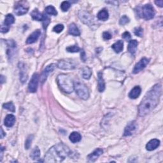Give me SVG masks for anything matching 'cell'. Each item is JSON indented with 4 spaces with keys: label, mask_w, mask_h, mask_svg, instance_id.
Listing matches in <instances>:
<instances>
[{
    "label": "cell",
    "mask_w": 163,
    "mask_h": 163,
    "mask_svg": "<svg viewBox=\"0 0 163 163\" xmlns=\"http://www.w3.org/2000/svg\"><path fill=\"white\" fill-rule=\"evenodd\" d=\"M161 92L162 87L159 84H155L147 92L138 106V114L140 117L145 116L158 105Z\"/></svg>",
    "instance_id": "1"
},
{
    "label": "cell",
    "mask_w": 163,
    "mask_h": 163,
    "mask_svg": "<svg viewBox=\"0 0 163 163\" xmlns=\"http://www.w3.org/2000/svg\"><path fill=\"white\" fill-rule=\"evenodd\" d=\"M71 151L63 143H59L52 147L45 155L46 162H61L71 154Z\"/></svg>",
    "instance_id": "2"
},
{
    "label": "cell",
    "mask_w": 163,
    "mask_h": 163,
    "mask_svg": "<svg viewBox=\"0 0 163 163\" xmlns=\"http://www.w3.org/2000/svg\"><path fill=\"white\" fill-rule=\"evenodd\" d=\"M57 82L60 89L65 93L70 94L74 90V82L68 75H59L57 78Z\"/></svg>",
    "instance_id": "3"
},
{
    "label": "cell",
    "mask_w": 163,
    "mask_h": 163,
    "mask_svg": "<svg viewBox=\"0 0 163 163\" xmlns=\"http://www.w3.org/2000/svg\"><path fill=\"white\" fill-rule=\"evenodd\" d=\"M74 89L75 90L78 96L82 99L86 100L89 97V92L87 86L80 81L74 82Z\"/></svg>",
    "instance_id": "4"
},
{
    "label": "cell",
    "mask_w": 163,
    "mask_h": 163,
    "mask_svg": "<svg viewBox=\"0 0 163 163\" xmlns=\"http://www.w3.org/2000/svg\"><path fill=\"white\" fill-rule=\"evenodd\" d=\"M138 15L145 20H151L154 17L155 12L151 4L145 5L140 10H138Z\"/></svg>",
    "instance_id": "5"
},
{
    "label": "cell",
    "mask_w": 163,
    "mask_h": 163,
    "mask_svg": "<svg viewBox=\"0 0 163 163\" xmlns=\"http://www.w3.org/2000/svg\"><path fill=\"white\" fill-rule=\"evenodd\" d=\"M6 45H7V49H6V54L9 57V61H12L15 57L17 52V44L12 40H9L6 41Z\"/></svg>",
    "instance_id": "6"
},
{
    "label": "cell",
    "mask_w": 163,
    "mask_h": 163,
    "mask_svg": "<svg viewBox=\"0 0 163 163\" xmlns=\"http://www.w3.org/2000/svg\"><path fill=\"white\" fill-rule=\"evenodd\" d=\"M57 66L61 70H70L74 69L75 68V64L70 59H62L58 61Z\"/></svg>",
    "instance_id": "7"
},
{
    "label": "cell",
    "mask_w": 163,
    "mask_h": 163,
    "mask_svg": "<svg viewBox=\"0 0 163 163\" xmlns=\"http://www.w3.org/2000/svg\"><path fill=\"white\" fill-rule=\"evenodd\" d=\"M15 18L12 14H7L5 17V19L3 24L1 26V32L3 33H7L9 29L10 26L14 23Z\"/></svg>",
    "instance_id": "8"
},
{
    "label": "cell",
    "mask_w": 163,
    "mask_h": 163,
    "mask_svg": "<svg viewBox=\"0 0 163 163\" xmlns=\"http://www.w3.org/2000/svg\"><path fill=\"white\" fill-rule=\"evenodd\" d=\"M39 82V75L38 73L33 74L28 85V90L30 92H36Z\"/></svg>",
    "instance_id": "9"
},
{
    "label": "cell",
    "mask_w": 163,
    "mask_h": 163,
    "mask_svg": "<svg viewBox=\"0 0 163 163\" xmlns=\"http://www.w3.org/2000/svg\"><path fill=\"white\" fill-rule=\"evenodd\" d=\"M150 62V59L144 57L142 58L138 63L136 64V65L134 67V69L133 70V73L134 74H137L141 71V70H144L145 68L147 66V64Z\"/></svg>",
    "instance_id": "10"
},
{
    "label": "cell",
    "mask_w": 163,
    "mask_h": 163,
    "mask_svg": "<svg viewBox=\"0 0 163 163\" xmlns=\"http://www.w3.org/2000/svg\"><path fill=\"white\" fill-rule=\"evenodd\" d=\"M78 16L81 20V21H82L84 24H87L88 26H91L92 25L93 23V18L89 14V13H87L84 11L80 12Z\"/></svg>",
    "instance_id": "11"
},
{
    "label": "cell",
    "mask_w": 163,
    "mask_h": 163,
    "mask_svg": "<svg viewBox=\"0 0 163 163\" xmlns=\"http://www.w3.org/2000/svg\"><path fill=\"white\" fill-rule=\"evenodd\" d=\"M55 68H56V64H49L43 70V71H42V74H41V77H40L41 83L43 84L45 82L47 77H48L49 75L50 74V73L54 71V70L55 69Z\"/></svg>",
    "instance_id": "12"
},
{
    "label": "cell",
    "mask_w": 163,
    "mask_h": 163,
    "mask_svg": "<svg viewBox=\"0 0 163 163\" xmlns=\"http://www.w3.org/2000/svg\"><path fill=\"white\" fill-rule=\"evenodd\" d=\"M19 68L20 70V80L23 84H24L27 81L28 78V71H27L26 64L23 63H19Z\"/></svg>",
    "instance_id": "13"
},
{
    "label": "cell",
    "mask_w": 163,
    "mask_h": 163,
    "mask_svg": "<svg viewBox=\"0 0 163 163\" xmlns=\"http://www.w3.org/2000/svg\"><path fill=\"white\" fill-rule=\"evenodd\" d=\"M137 127H138L137 124L135 121L130 122V123L127 124V126L125 128L124 133V137H129V136L132 135L133 133L137 130Z\"/></svg>",
    "instance_id": "14"
},
{
    "label": "cell",
    "mask_w": 163,
    "mask_h": 163,
    "mask_svg": "<svg viewBox=\"0 0 163 163\" xmlns=\"http://www.w3.org/2000/svg\"><path fill=\"white\" fill-rule=\"evenodd\" d=\"M103 153V151L101 148H97L91 154L87 156V161L90 162H93Z\"/></svg>",
    "instance_id": "15"
},
{
    "label": "cell",
    "mask_w": 163,
    "mask_h": 163,
    "mask_svg": "<svg viewBox=\"0 0 163 163\" xmlns=\"http://www.w3.org/2000/svg\"><path fill=\"white\" fill-rule=\"evenodd\" d=\"M41 35V31L39 29H37L36 31L32 33L31 35L29 36V37L26 40V43L27 44H32L35 43L38 39L39 38L40 36Z\"/></svg>",
    "instance_id": "16"
},
{
    "label": "cell",
    "mask_w": 163,
    "mask_h": 163,
    "mask_svg": "<svg viewBox=\"0 0 163 163\" xmlns=\"http://www.w3.org/2000/svg\"><path fill=\"white\" fill-rule=\"evenodd\" d=\"M160 145V141L158 139H152L146 145V149L148 151H152L157 148Z\"/></svg>",
    "instance_id": "17"
},
{
    "label": "cell",
    "mask_w": 163,
    "mask_h": 163,
    "mask_svg": "<svg viewBox=\"0 0 163 163\" xmlns=\"http://www.w3.org/2000/svg\"><path fill=\"white\" fill-rule=\"evenodd\" d=\"M31 16L32 17V18L35 20H38V21H43L45 18V16L46 15L43 14V13H41L38 10V9H35L31 13Z\"/></svg>",
    "instance_id": "18"
},
{
    "label": "cell",
    "mask_w": 163,
    "mask_h": 163,
    "mask_svg": "<svg viewBox=\"0 0 163 163\" xmlns=\"http://www.w3.org/2000/svg\"><path fill=\"white\" fill-rule=\"evenodd\" d=\"M16 122V117L14 115L12 114H9L6 115L4 120V124L7 127H11L14 125Z\"/></svg>",
    "instance_id": "19"
},
{
    "label": "cell",
    "mask_w": 163,
    "mask_h": 163,
    "mask_svg": "<svg viewBox=\"0 0 163 163\" xmlns=\"http://www.w3.org/2000/svg\"><path fill=\"white\" fill-rule=\"evenodd\" d=\"M138 44V43L136 40H130V42H129L128 48H127L128 51L130 54H131L133 56H134L136 52H137Z\"/></svg>",
    "instance_id": "20"
},
{
    "label": "cell",
    "mask_w": 163,
    "mask_h": 163,
    "mask_svg": "<svg viewBox=\"0 0 163 163\" xmlns=\"http://www.w3.org/2000/svg\"><path fill=\"white\" fill-rule=\"evenodd\" d=\"M28 12V8H26L23 5H17L16 6L14 12L17 16H23Z\"/></svg>",
    "instance_id": "21"
},
{
    "label": "cell",
    "mask_w": 163,
    "mask_h": 163,
    "mask_svg": "<svg viewBox=\"0 0 163 163\" xmlns=\"http://www.w3.org/2000/svg\"><path fill=\"white\" fill-rule=\"evenodd\" d=\"M141 87L140 86H135L129 94V97L131 99H137L141 94Z\"/></svg>",
    "instance_id": "22"
},
{
    "label": "cell",
    "mask_w": 163,
    "mask_h": 163,
    "mask_svg": "<svg viewBox=\"0 0 163 163\" xmlns=\"http://www.w3.org/2000/svg\"><path fill=\"white\" fill-rule=\"evenodd\" d=\"M98 89L100 92H102L104 91V90L105 89V81H104L102 73L99 72L98 74Z\"/></svg>",
    "instance_id": "23"
},
{
    "label": "cell",
    "mask_w": 163,
    "mask_h": 163,
    "mask_svg": "<svg viewBox=\"0 0 163 163\" xmlns=\"http://www.w3.org/2000/svg\"><path fill=\"white\" fill-rule=\"evenodd\" d=\"M68 32L70 35H71L74 36H78L80 35V30L78 29L77 25L74 23H72L69 26Z\"/></svg>",
    "instance_id": "24"
},
{
    "label": "cell",
    "mask_w": 163,
    "mask_h": 163,
    "mask_svg": "<svg viewBox=\"0 0 163 163\" xmlns=\"http://www.w3.org/2000/svg\"><path fill=\"white\" fill-rule=\"evenodd\" d=\"M112 48L116 53H119L123 50L124 43L122 40H118L112 45Z\"/></svg>",
    "instance_id": "25"
},
{
    "label": "cell",
    "mask_w": 163,
    "mask_h": 163,
    "mask_svg": "<svg viewBox=\"0 0 163 163\" xmlns=\"http://www.w3.org/2000/svg\"><path fill=\"white\" fill-rule=\"evenodd\" d=\"M70 140L73 143V144H75V143L79 142L81 139H82V137L79 133L78 132H73L70 134Z\"/></svg>",
    "instance_id": "26"
},
{
    "label": "cell",
    "mask_w": 163,
    "mask_h": 163,
    "mask_svg": "<svg viewBox=\"0 0 163 163\" xmlns=\"http://www.w3.org/2000/svg\"><path fill=\"white\" fill-rule=\"evenodd\" d=\"M109 17V14H108V12L106 9H103L99 12L97 15V17L100 20H103L105 21Z\"/></svg>",
    "instance_id": "27"
},
{
    "label": "cell",
    "mask_w": 163,
    "mask_h": 163,
    "mask_svg": "<svg viewBox=\"0 0 163 163\" xmlns=\"http://www.w3.org/2000/svg\"><path fill=\"white\" fill-rule=\"evenodd\" d=\"M82 77L84 79L89 80L92 75V70L89 67H84L82 70Z\"/></svg>",
    "instance_id": "28"
},
{
    "label": "cell",
    "mask_w": 163,
    "mask_h": 163,
    "mask_svg": "<svg viewBox=\"0 0 163 163\" xmlns=\"http://www.w3.org/2000/svg\"><path fill=\"white\" fill-rule=\"evenodd\" d=\"M40 151L38 147H36L32 151L30 154V157L33 160H37L38 159L40 158Z\"/></svg>",
    "instance_id": "29"
},
{
    "label": "cell",
    "mask_w": 163,
    "mask_h": 163,
    "mask_svg": "<svg viewBox=\"0 0 163 163\" xmlns=\"http://www.w3.org/2000/svg\"><path fill=\"white\" fill-rule=\"evenodd\" d=\"M45 12L49 15H52V16H57V12L56 11V9L53 6H48L45 8Z\"/></svg>",
    "instance_id": "30"
},
{
    "label": "cell",
    "mask_w": 163,
    "mask_h": 163,
    "mask_svg": "<svg viewBox=\"0 0 163 163\" xmlns=\"http://www.w3.org/2000/svg\"><path fill=\"white\" fill-rule=\"evenodd\" d=\"M3 107L5 109L8 110L12 112H16V107L13 104L12 102H9V103H4L3 105Z\"/></svg>",
    "instance_id": "31"
},
{
    "label": "cell",
    "mask_w": 163,
    "mask_h": 163,
    "mask_svg": "<svg viewBox=\"0 0 163 163\" xmlns=\"http://www.w3.org/2000/svg\"><path fill=\"white\" fill-rule=\"evenodd\" d=\"M70 6H71V4L69 2L64 1L62 3H61V9L63 12H67L70 8Z\"/></svg>",
    "instance_id": "32"
},
{
    "label": "cell",
    "mask_w": 163,
    "mask_h": 163,
    "mask_svg": "<svg viewBox=\"0 0 163 163\" xmlns=\"http://www.w3.org/2000/svg\"><path fill=\"white\" fill-rule=\"evenodd\" d=\"M66 50L69 52L71 53H75V52H78L80 51V49L77 45H72L66 48Z\"/></svg>",
    "instance_id": "33"
},
{
    "label": "cell",
    "mask_w": 163,
    "mask_h": 163,
    "mask_svg": "<svg viewBox=\"0 0 163 163\" xmlns=\"http://www.w3.org/2000/svg\"><path fill=\"white\" fill-rule=\"evenodd\" d=\"M33 140V135H29V137L27 138L25 143V148L29 149L30 148Z\"/></svg>",
    "instance_id": "34"
},
{
    "label": "cell",
    "mask_w": 163,
    "mask_h": 163,
    "mask_svg": "<svg viewBox=\"0 0 163 163\" xmlns=\"http://www.w3.org/2000/svg\"><path fill=\"white\" fill-rule=\"evenodd\" d=\"M134 33L137 36L141 37L143 36V34H144V29L141 27H137L134 29Z\"/></svg>",
    "instance_id": "35"
},
{
    "label": "cell",
    "mask_w": 163,
    "mask_h": 163,
    "mask_svg": "<svg viewBox=\"0 0 163 163\" xmlns=\"http://www.w3.org/2000/svg\"><path fill=\"white\" fill-rule=\"evenodd\" d=\"M129 23H130V19H129V17H127L126 16H122L119 20V24L122 26H124Z\"/></svg>",
    "instance_id": "36"
},
{
    "label": "cell",
    "mask_w": 163,
    "mask_h": 163,
    "mask_svg": "<svg viewBox=\"0 0 163 163\" xmlns=\"http://www.w3.org/2000/svg\"><path fill=\"white\" fill-rule=\"evenodd\" d=\"M64 29V26L63 24H57L54 27L53 31L57 33H60Z\"/></svg>",
    "instance_id": "37"
},
{
    "label": "cell",
    "mask_w": 163,
    "mask_h": 163,
    "mask_svg": "<svg viewBox=\"0 0 163 163\" xmlns=\"http://www.w3.org/2000/svg\"><path fill=\"white\" fill-rule=\"evenodd\" d=\"M50 18L48 16H46L44 20L43 21V28L45 29H47V26H48V25L50 24Z\"/></svg>",
    "instance_id": "38"
},
{
    "label": "cell",
    "mask_w": 163,
    "mask_h": 163,
    "mask_svg": "<svg viewBox=\"0 0 163 163\" xmlns=\"http://www.w3.org/2000/svg\"><path fill=\"white\" fill-rule=\"evenodd\" d=\"M122 37L124 39H125L126 40L128 41V40H130L131 39V34L130 33L127 32V31H126L123 34H122Z\"/></svg>",
    "instance_id": "39"
},
{
    "label": "cell",
    "mask_w": 163,
    "mask_h": 163,
    "mask_svg": "<svg viewBox=\"0 0 163 163\" xmlns=\"http://www.w3.org/2000/svg\"><path fill=\"white\" fill-rule=\"evenodd\" d=\"M103 37L104 40H110V39L112 38V35H111V34L109 32L105 31L103 34Z\"/></svg>",
    "instance_id": "40"
},
{
    "label": "cell",
    "mask_w": 163,
    "mask_h": 163,
    "mask_svg": "<svg viewBox=\"0 0 163 163\" xmlns=\"http://www.w3.org/2000/svg\"><path fill=\"white\" fill-rule=\"evenodd\" d=\"M81 59L84 62H85V60H86L85 53V52L84 50H82L81 52Z\"/></svg>",
    "instance_id": "41"
},
{
    "label": "cell",
    "mask_w": 163,
    "mask_h": 163,
    "mask_svg": "<svg viewBox=\"0 0 163 163\" xmlns=\"http://www.w3.org/2000/svg\"><path fill=\"white\" fill-rule=\"evenodd\" d=\"M155 3L159 6V7H162L163 6V1H162V0H161V1H155Z\"/></svg>",
    "instance_id": "42"
},
{
    "label": "cell",
    "mask_w": 163,
    "mask_h": 163,
    "mask_svg": "<svg viewBox=\"0 0 163 163\" xmlns=\"http://www.w3.org/2000/svg\"><path fill=\"white\" fill-rule=\"evenodd\" d=\"M5 136H6L5 133L4 132L3 128L1 127V138H3L5 137Z\"/></svg>",
    "instance_id": "43"
},
{
    "label": "cell",
    "mask_w": 163,
    "mask_h": 163,
    "mask_svg": "<svg viewBox=\"0 0 163 163\" xmlns=\"http://www.w3.org/2000/svg\"><path fill=\"white\" fill-rule=\"evenodd\" d=\"M5 82V78L4 79V77L3 75H2L1 76V82H2V84H3Z\"/></svg>",
    "instance_id": "44"
}]
</instances>
